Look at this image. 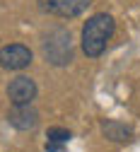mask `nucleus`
I'll return each mask as SVG.
<instances>
[{
  "mask_svg": "<svg viewBox=\"0 0 140 152\" xmlns=\"http://www.w3.org/2000/svg\"><path fill=\"white\" fill-rule=\"evenodd\" d=\"M114 31H116V22H114L111 15H106V12L92 15L82 27V34H80L82 53L87 58H99L106 51V44L111 41Z\"/></svg>",
  "mask_w": 140,
  "mask_h": 152,
  "instance_id": "1",
  "label": "nucleus"
},
{
  "mask_svg": "<svg viewBox=\"0 0 140 152\" xmlns=\"http://www.w3.org/2000/svg\"><path fill=\"white\" fill-rule=\"evenodd\" d=\"M41 53L46 63L63 68L73 61V41H70V31L63 27H53L44 34L41 39Z\"/></svg>",
  "mask_w": 140,
  "mask_h": 152,
  "instance_id": "2",
  "label": "nucleus"
},
{
  "mask_svg": "<svg viewBox=\"0 0 140 152\" xmlns=\"http://www.w3.org/2000/svg\"><path fill=\"white\" fill-rule=\"evenodd\" d=\"M36 3H39V10L46 15L73 20V17H80L92 5V0H36Z\"/></svg>",
  "mask_w": 140,
  "mask_h": 152,
  "instance_id": "3",
  "label": "nucleus"
},
{
  "mask_svg": "<svg viewBox=\"0 0 140 152\" xmlns=\"http://www.w3.org/2000/svg\"><path fill=\"white\" fill-rule=\"evenodd\" d=\"M32 48L24 46V44H10V46H3L0 51V65L5 70H24L29 63H32Z\"/></svg>",
  "mask_w": 140,
  "mask_h": 152,
  "instance_id": "4",
  "label": "nucleus"
},
{
  "mask_svg": "<svg viewBox=\"0 0 140 152\" xmlns=\"http://www.w3.org/2000/svg\"><path fill=\"white\" fill-rule=\"evenodd\" d=\"M7 123L17 130H34L39 126V111L32 109V104H12L7 111Z\"/></svg>",
  "mask_w": 140,
  "mask_h": 152,
  "instance_id": "5",
  "label": "nucleus"
},
{
  "mask_svg": "<svg viewBox=\"0 0 140 152\" xmlns=\"http://www.w3.org/2000/svg\"><path fill=\"white\" fill-rule=\"evenodd\" d=\"M7 97L12 104H32L36 97V82L29 75H17L7 85Z\"/></svg>",
  "mask_w": 140,
  "mask_h": 152,
  "instance_id": "6",
  "label": "nucleus"
},
{
  "mask_svg": "<svg viewBox=\"0 0 140 152\" xmlns=\"http://www.w3.org/2000/svg\"><path fill=\"white\" fill-rule=\"evenodd\" d=\"M102 135L111 142H128L133 138V130L121 121H102Z\"/></svg>",
  "mask_w": 140,
  "mask_h": 152,
  "instance_id": "7",
  "label": "nucleus"
},
{
  "mask_svg": "<svg viewBox=\"0 0 140 152\" xmlns=\"http://www.w3.org/2000/svg\"><path fill=\"white\" fill-rule=\"evenodd\" d=\"M46 138H48L46 145H44L46 152H61L63 145H68V140L73 138V133H70L68 128H48Z\"/></svg>",
  "mask_w": 140,
  "mask_h": 152,
  "instance_id": "8",
  "label": "nucleus"
}]
</instances>
